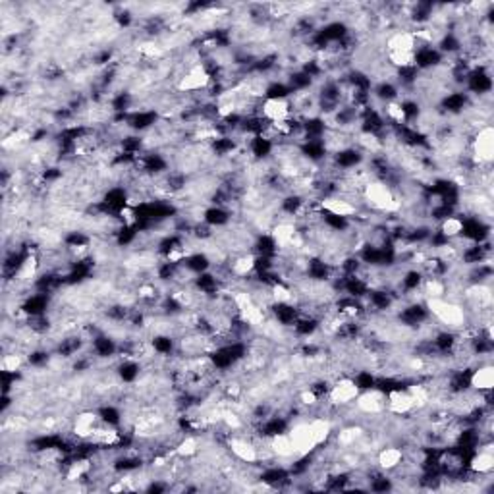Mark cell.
Masks as SVG:
<instances>
[{
    "mask_svg": "<svg viewBox=\"0 0 494 494\" xmlns=\"http://www.w3.org/2000/svg\"><path fill=\"white\" fill-rule=\"evenodd\" d=\"M463 91L469 93V97H473V99L490 97V93H493V70H490V66H475L469 72Z\"/></svg>",
    "mask_w": 494,
    "mask_h": 494,
    "instance_id": "6da1fadb",
    "label": "cell"
},
{
    "mask_svg": "<svg viewBox=\"0 0 494 494\" xmlns=\"http://www.w3.org/2000/svg\"><path fill=\"white\" fill-rule=\"evenodd\" d=\"M201 221L207 222L209 226L214 230H226L234 222V213L226 207H214V205H205L201 213Z\"/></svg>",
    "mask_w": 494,
    "mask_h": 494,
    "instance_id": "7a4b0ae2",
    "label": "cell"
},
{
    "mask_svg": "<svg viewBox=\"0 0 494 494\" xmlns=\"http://www.w3.org/2000/svg\"><path fill=\"white\" fill-rule=\"evenodd\" d=\"M292 89L288 87V83L282 78L276 80H268L263 91V99L265 100H290L292 99Z\"/></svg>",
    "mask_w": 494,
    "mask_h": 494,
    "instance_id": "3957f363",
    "label": "cell"
}]
</instances>
